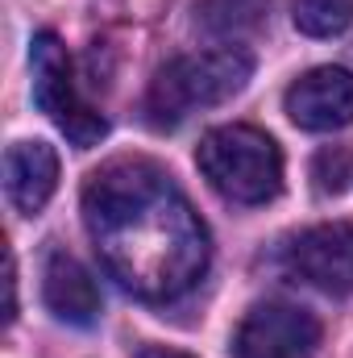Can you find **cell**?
<instances>
[{"instance_id": "1", "label": "cell", "mask_w": 353, "mask_h": 358, "mask_svg": "<svg viewBox=\"0 0 353 358\" xmlns=\"http://www.w3.org/2000/svg\"><path fill=\"white\" fill-rule=\"evenodd\" d=\"M84 221L133 296L171 304L208 271V229L154 159H112L84 183Z\"/></svg>"}, {"instance_id": "2", "label": "cell", "mask_w": 353, "mask_h": 358, "mask_svg": "<svg viewBox=\"0 0 353 358\" xmlns=\"http://www.w3.org/2000/svg\"><path fill=\"white\" fill-rule=\"evenodd\" d=\"M250 76H254V59L246 50H237V46H220V50L171 59L150 80L146 113L163 129L179 125L195 108H212V104H225L229 96H237L250 84Z\"/></svg>"}, {"instance_id": "3", "label": "cell", "mask_w": 353, "mask_h": 358, "mask_svg": "<svg viewBox=\"0 0 353 358\" xmlns=\"http://www.w3.org/2000/svg\"><path fill=\"white\" fill-rule=\"evenodd\" d=\"M195 163L204 179L233 204H266L283 192V155L274 138L254 125L208 129Z\"/></svg>"}, {"instance_id": "4", "label": "cell", "mask_w": 353, "mask_h": 358, "mask_svg": "<svg viewBox=\"0 0 353 358\" xmlns=\"http://www.w3.org/2000/svg\"><path fill=\"white\" fill-rule=\"evenodd\" d=\"M29 67H33V100H38V108L67 134L71 146H80V150L96 146L108 134V121L75 92L71 59H67V46L59 42V34H50V29L33 34Z\"/></svg>"}, {"instance_id": "5", "label": "cell", "mask_w": 353, "mask_h": 358, "mask_svg": "<svg viewBox=\"0 0 353 358\" xmlns=\"http://www.w3.org/2000/svg\"><path fill=\"white\" fill-rule=\"evenodd\" d=\"M320 346V321L283 300L254 304L237 334H233V358H312Z\"/></svg>"}, {"instance_id": "6", "label": "cell", "mask_w": 353, "mask_h": 358, "mask_svg": "<svg viewBox=\"0 0 353 358\" xmlns=\"http://www.w3.org/2000/svg\"><path fill=\"white\" fill-rule=\"evenodd\" d=\"M283 259H287L291 275H299L303 283H312L329 296H345V292H353V225H345V221L312 225L287 242Z\"/></svg>"}, {"instance_id": "7", "label": "cell", "mask_w": 353, "mask_h": 358, "mask_svg": "<svg viewBox=\"0 0 353 358\" xmlns=\"http://www.w3.org/2000/svg\"><path fill=\"white\" fill-rule=\"evenodd\" d=\"M287 117L299 129L329 134L353 125V71L345 67H312L287 88Z\"/></svg>"}, {"instance_id": "8", "label": "cell", "mask_w": 353, "mask_h": 358, "mask_svg": "<svg viewBox=\"0 0 353 358\" xmlns=\"http://www.w3.org/2000/svg\"><path fill=\"white\" fill-rule=\"evenodd\" d=\"M42 300L67 325H91L96 313H100V287H96V279L67 250H50L46 255V267H42Z\"/></svg>"}, {"instance_id": "9", "label": "cell", "mask_w": 353, "mask_h": 358, "mask_svg": "<svg viewBox=\"0 0 353 358\" xmlns=\"http://www.w3.org/2000/svg\"><path fill=\"white\" fill-rule=\"evenodd\" d=\"M59 187V155L46 142H13L4 155V192L8 204L25 217L42 213Z\"/></svg>"}, {"instance_id": "10", "label": "cell", "mask_w": 353, "mask_h": 358, "mask_svg": "<svg viewBox=\"0 0 353 358\" xmlns=\"http://www.w3.org/2000/svg\"><path fill=\"white\" fill-rule=\"evenodd\" d=\"M266 8L270 0H195V21L216 38H233L258 29Z\"/></svg>"}, {"instance_id": "11", "label": "cell", "mask_w": 353, "mask_h": 358, "mask_svg": "<svg viewBox=\"0 0 353 358\" xmlns=\"http://www.w3.org/2000/svg\"><path fill=\"white\" fill-rule=\"evenodd\" d=\"M291 21L308 38H337L353 25V0H291Z\"/></svg>"}, {"instance_id": "12", "label": "cell", "mask_w": 353, "mask_h": 358, "mask_svg": "<svg viewBox=\"0 0 353 358\" xmlns=\"http://www.w3.org/2000/svg\"><path fill=\"white\" fill-rule=\"evenodd\" d=\"M312 179L320 196H345L353 187V150L350 146H324L312 159Z\"/></svg>"}, {"instance_id": "13", "label": "cell", "mask_w": 353, "mask_h": 358, "mask_svg": "<svg viewBox=\"0 0 353 358\" xmlns=\"http://www.w3.org/2000/svg\"><path fill=\"white\" fill-rule=\"evenodd\" d=\"M137 358H191V355H183V350H167V346H150V350H142Z\"/></svg>"}]
</instances>
